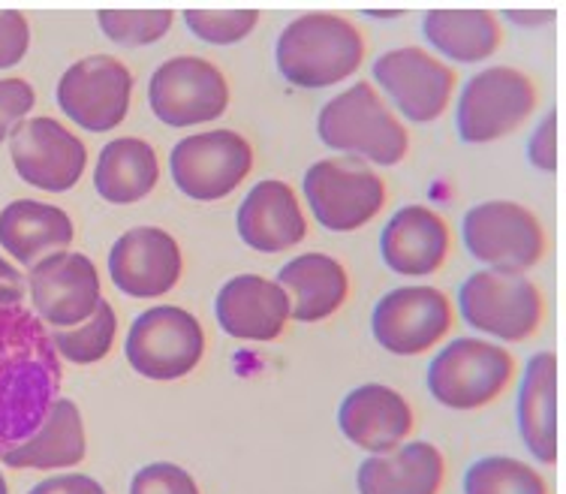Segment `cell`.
<instances>
[{"label": "cell", "instance_id": "6", "mask_svg": "<svg viewBox=\"0 0 566 494\" xmlns=\"http://www.w3.org/2000/svg\"><path fill=\"white\" fill-rule=\"evenodd\" d=\"M464 248L491 272L524 275L548 251L545 227L534 211L512 199L480 202L461 220Z\"/></svg>", "mask_w": 566, "mask_h": 494}, {"label": "cell", "instance_id": "38", "mask_svg": "<svg viewBox=\"0 0 566 494\" xmlns=\"http://www.w3.org/2000/svg\"><path fill=\"white\" fill-rule=\"evenodd\" d=\"M28 296V284H24V275L0 256V308H19Z\"/></svg>", "mask_w": 566, "mask_h": 494}, {"label": "cell", "instance_id": "2", "mask_svg": "<svg viewBox=\"0 0 566 494\" xmlns=\"http://www.w3.org/2000/svg\"><path fill=\"white\" fill-rule=\"evenodd\" d=\"M365 61V36L338 12H305L274 43L281 76L302 91H323L349 78Z\"/></svg>", "mask_w": 566, "mask_h": 494}, {"label": "cell", "instance_id": "3", "mask_svg": "<svg viewBox=\"0 0 566 494\" xmlns=\"http://www.w3.org/2000/svg\"><path fill=\"white\" fill-rule=\"evenodd\" d=\"M316 136L326 148L359 157L368 166L401 164L410 151L407 127L370 82H356L328 99L316 115Z\"/></svg>", "mask_w": 566, "mask_h": 494}, {"label": "cell", "instance_id": "39", "mask_svg": "<svg viewBox=\"0 0 566 494\" xmlns=\"http://www.w3.org/2000/svg\"><path fill=\"white\" fill-rule=\"evenodd\" d=\"M506 15H512V22H518V24H531V22H548L552 19V12H534V19H531V12H506Z\"/></svg>", "mask_w": 566, "mask_h": 494}, {"label": "cell", "instance_id": "36", "mask_svg": "<svg viewBox=\"0 0 566 494\" xmlns=\"http://www.w3.org/2000/svg\"><path fill=\"white\" fill-rule=\"evenodd\" d=\"M527 160L543 169V172H555L557 169V112L552 109L543 122L536 124L534 136L527 139Z\"/></svg>", "mask_w": 566, "mask_h": 494}, {"label": "cell", "instance_id": "1", "mask_svg": "<svg viewBox=\"0 0 566 494\" xmlns=\"http://www.w3.org/2000/svg\"><path fill=\"white\" fill-rule=\"evenodd\" d=\"M61 380L52 335L33 311L0 308V455L40 429Z\"/></svg>", "mask_w": 566, "mask_h": 494}, {"label": "cell", "instance_id": "20", "mask_svg": "<svg viewBox=\"0 0 566 494\" xmlns=\"http://www.w3.org/2000/svg\"><path fill=\"white\" fill-rule=\"evenodd\" d=\"M214 317L229 338L277 340L290 323V296L272 277L235 275L220 286Z\"/></svg>", "mask_w": 566, "mask_h": 494}, {"label": "cell", "instance_id": "14", "mask_svg": "<svg viewBox=\"0 0 566 494\" xmlns=\"http://www.w3.org/2000/svg\"><path fill=\"white\" fill-rule=\"evenodd\" d=\"M370 70L377 88L407 122L428 124L447 115L458 85L455 66L443 64L419 45H403L377 57Z\"/></svg>", "mask_w": 566, "mask_h": 494}, {"label": "cell", "instance_id": "24", "mask_svg": "<svg viewBox=\"0 0 566 494\" xmlns=\"http://www.w3.org/2000/svg\"><path fill=\"white\" fill-rule=\"evenodd\" d=\"M277 284L290 296V319L298 323H323L335 317L349 298L347 269L335 256L319 251L290 260L277 272Z\"/></svg>", "mask_w": 566, "mask_h": 494}, {"label": "cell", "instance_id": "19", "mask_svg": "<svg viewBox=\"0 0 566 494\" xmlns=\"http://www.w3.org/2000/svg\"><path fill=\"white\" fill-rule=\"evenodd\" d=\"M449 253H452L449 223L428 206H403L380 232V256L395 275H434L447 265Z\"/></svg>", "mask_w": 566, "mask_h": 494}, {"label": "cell", "instance_id": "29", "mask_svg": "<svg viewBox=\"0 0 566 494\" xmlns=\"http://www.w3.org/2000/svg\"><path fill=\"white\" fill-rule=\"evenodd\" d=\"M52 344H55L57 359H66L73 365H97L115 347V335H118V314L112 308L109 302L103 298L97 311L78 323L73 329H55L49 332Z\"/></svg>", "mask_w": 566, "mask_h": 494}, {"label": "cell", "instance_id": "12", "mask_svg": "<svg viewBox=\"0 0 566 494\" xmlns=\"http://www.w3.org/2000/svg\"><path fill=\"white\" fill-rule=\"evenodd\" d=\"M253 145L235 130L193 133L175 145L169 172L175 187L197 202L227 199L251 176Z\"/></svg>", "mask_w": 566, "mask_h": 494}, {"label": "cell", "instance_id": "26", "mask_svg": "<svg viewBox=\"0 0 566 494\" xmlns=\"http://www.w3.org/2000/svg\"><path fill=\"white\" fill-rule=\"evenodd\" d=\"M518 434L536 462H557V356L534 353L522 374L518 389Z\"/></svg>", "mask_w": 566, "mask_h": 494}, {"label": "cell", "instance_id": "40", "mask_svg": "<svg viewBox=\"0 0 566 494\" xmlns=\"http://www.w3.org/2000/svg\"><path fill=\"white\" fill-rule=\"evenodd\" d=\"M0 494H10V485H7V476L0 471Z\"/></svg>", "mask_w": 566, "mask_h": 494}, {"label": "cell", "instance_id": "11", "mask_svg": "<svg viewBox=\"0 0 566 494\" xmlns=\"http://www.w3.org/2000/svg\"><path fill=\"white\" fill-rule=\"evenodd\" d=\"M227 76L218 64L199 55L169 57L154 70L148 82V106L169 127H197L227 115Z\"/></svg>", "mask_w": 566, "mask_h": 494}, {"label": "cell", "instance_id": "27", "mask_svg": "<svg viewBox=\"0 0 566 494\" xmlns=\"http://www.w3.org/2000/svg\"><path fill=\"white\" fill-rule=\"evenodd\" d=\"M422 36L455 64H482L503 45L501 19L491 10H428Z\"/></svg>", "mask_w": 566, "mask_h": 494}, {"label": "cell", "instance_id": "25", "mask_svg": "<svg viewBox=\"0 0 566 494\" xmlns=\"http://www.w3.org/2000/svg\"><path fill=\"white\" fill-rule=\"evenodd\" d=\"M73 239V218L52 202L15 199L0 211V248L28 269L52 253L66 251Z\"/></svg>", "mask_w": 566, "mask_h": 494}, {"label": "cell", "instance_id": "4", "mask_svg": "<svg viewBox=\"0 0 566 494\" xmlns=\"http://www.w3.org/2000/svg\"><path fill=\"white\" fill-rule=\"evenodd\" d=\"M515 380V356L485 338H455L437 353L424 383L437 404L449 410H482Z\"/></svg>", "mask_w": 566, "mask_h": 494}, {"label": "cell", "instance_id": "7", "mask_svg": "<svg viewBox=\"0 0 566 494\" xmlns=\"http://www.w3.org/2000/svg\"><path fill=\"white\" fill-rule=\"evenodd\" d=\"M536 82L515 66H485L458 94V136L468 145L506 139L536 109Z\"/></svg>", "mask_w": 566, "mask_h": 494}, {"label": "cell", "instance_id": "31", "mask_svg": "<svg viewBox=\"0 0 566 494\" xmlns=\"http://www.w3.org/2000/svg\"><path fill=\"white\" fill-rule=\"evenodd\" d=\"M175 22L172 10H99V31L112 43L120 45H151L169 33Z\"/></svg>", "mask_w": 566, "mask_h": 494}, {"label": "cell", "instance_id": "17", "mask_svg": "<svg viewBox=\"0 0 566 494\" xmlns=\"http://www.w3.org/2000/svg\"><path fill=\"white\" fill-rule=\"evenodd\" d=\"M109 275L124 296L160 298L185 275V253L160 227H136L112 244Z\"/></svg>", "mask_w": 566, "mask_h": 494}, {"label": "cell", "instance_id": "10", "mask_svg": "<svg viewBox=\"0 0 566 494\" xmlns=\"http://www.w3.org/2000/svg\"><path fill=\"white\" fill-rule=\"evenodd\" d=\"M455 326V308L443 290L424 284L395 286L374 305L370 332L392 356H422Z\"/></svg>", "mask_w": 566, "mask_h": 494}, {"label": "cell", "instance_id": "21", "mask_svg": "<svg viewBox=\"0 0 566 494\" xmlns=\"http://www.w3.org/2000/svg\"><path fill=\"white\" fill-rule=\"evenodd\" d=\"M235 230L251 251L281 253L305 242L307 218L293 187L277 178H265L241 199Z\"/></svg>", "mask_w": 566, "mask_h": 494}, {"label": "cell", "instance_id": "34", "mask_svg": "<svg viewBox=\"0 0 566 494\" xmlns=\"http://www.w3.org/2000/svg\"><path fill=\"white\" fill-rule=\"evenodd\" d=\"M36 94L24 78H0V143L10 139V133L31 115Z\"/></svg>", "mask_w": 566, "mask_h": 494}, {"label": "cell", "instance_id": "13", "mask_svg": "<svg viewBox=\"0 0 566 494\" xmlns=\"http://www.w3.org/2000/svg\"><path fill=\"white\" fill-rule=\"evenodd\" d=\"M55 99L70 122L87 133L115 130L133 99L130 66L112 55H87L57 78Z\"/></svg>", "mask_w": 566, "mask_h": 494}, {"label": "cell", "instance_id": "9", "mask_svg": "<svg viewBox=\"0 0 566 494\" xmlns=\"http://www.w3.org/2000/svg\"><path fill=\"white\" fill-rule=\"evenodd\" d=\"M307 209L328 232H356L368 227L386 206V181L359 157H326L307 166Z\"/></svg>", "mask_w": 566, "mask_h": 494}, {"label": "cell", "instance_id": "15", "mask_svg": "<svg viewBox=\"0 0 566 494\" xmlns=\"http://www.w3.org/2000/svg\"><path fill=\"white\" fill-rule=\"evenodd\" d=\"M24 284L31 293L33 317L52 329H73L103 302L97 265L78 251H57L40 260L31 265Z\"/></svg>", "mask_w": 566, "mask_h": 494}, {"label": "cell", "instance_id": "16", "mask_svg": "<svg viewBox=\"0 0 566 494\" xmlns=\"http://www.w3.org/2000/svg\"><path fill=\"white\" fill-rule=\"evenodd\" d=\"M10 157L24 185L45 193H66L78 185L87 166V145L49 115L24 118L10 133Z\"/></svg>", "mask_w": 566, "mask_h": 494}, {"label": "cell", "instance_id": "32", "mask_svg": "<svg viewBox=\"0 0 566 494\" xmlns=\"http://www.w3.org/2000/svg\"><path fill=\"white\" fill-rule=\"evenodd\" d=\"M185 24L190 33L211 45H235L248 40L256 24L260 12L256 10H185Z\"/></svg>", "mask_w": 566, "mask_h": 494}, {"label": "cell", "instance_id": "33", "mask_svg": "<svg viewBox=\"0 0 566 494\" xmlns=\"http://www.w3.org/2000/svg\"><path fill=\"white\" fill-rule=\"evenodd\" d=\"M127 494H202L193 473L181 464L151 462L130 476Z\"/></svg>", "mask_w": 566, "mask_h": 494}, {"label": "cell", "instance_id": "5", "mask_svg": "<svg viewBox=\"0 0 566 494\" xmlns=\"http://www.w3.org/2000/svg\"><path fill=\"white\" fill-rule=\"evenodd\" d=\"M124 356L145 380L172 383L199 368L206 356V329L181 305H157L130 323Z\"/></svg>", "mask_w": 566, "mask_h": 494}, {"label": "cell", "instance_id": "8", "mask_svg": "<svg viewBox=\"0 0 566 494\" xmlns=\"http://www.w3.org/2000/svg\"><path fill=\"white\" fill-rule=\"evenodd\" d=\"M458 308L473 332L522 344L534 338L543 326L545 296L524 275L482 269L461 284Z\"/></svg>", "mask_w": 566, "mask_h": 494}, {"label": "cell", "instance_id": "18", "mask_svg": "<svg viewBox=\"0 0 566 494\" xmlns=\"http://www.w3.org/2000/svg\"><path fill=\"white\" fill-rule=\"evenodd\" d=\"M338 429L353 446L382 455L413 434V407L392 386L361 383L340 398Z\"/></svg>", "mask_w": 566, "mask_h": 494}, {"label": "cell", "instance_id": "30", "mask_svg": "<svg viewBox=\"0 0 566 494\" xmlns=\"http://www.w3.org/2000/svg\"><path fill=\"white\" fill-rule=\"evenodd\" d=\"M464 494H552L545 476L522 459L485 455L464 471Z\"/></svg>", "mask_w": 566, "mask_h": 494}, {"label": "cell", "instance_id": "37", "mask_svg": "<svg viewBox=\"0 0 566 494\" xmlns=\"http://www.w3.org/2000/svg\"><path fill=\"white\" fill-rule=\"evenodd\" d=\"M28 494H106V488L87 473L70 471L57 473V476H45Z\"/></svg>", "mask_w": 566, "mask_h": 494}, {"label": "cell", "instance_id": "35", "mask_svg": "<svg viewBox=\"0 0 566 494\" xmlns=\"http://www.w3.org/2000/svg\"><path fill=\"white\" fill-rule=\"evenodd\" d=\"M31 49V24L19 10H0V70L22 64Z\"/></svg>", "mask_w": 566, "mask_h": 494}, {"label": "cell", "instance_id": "22", "mask_svg": "<svg viewBox=\"0 0 566 494\" xmlns=\"http://www.w3.org/2000/svg\"><path fill=\"white\" fill-rule=\"evenodd\" d=\"M87 431L82 410L73 398H55L40 429L0 455V462L15 471H70L85 462Z\"/></svg>", "mask_w": 566, "mask_h": 494}, {"label": "cell", "instance_id": "28", "mask_svg": "<svg viewBox=\"0 0 566 494\" xmlns=\"http://www.w3.org/2000/svg\"><path fill=\"white\" fill-rule=\"evenodd\" d=\"M160 181V160L139 136H120L103 145L94 166V187L112 206H133Z\"/></svg>", "mask_w": 566, "mask_h": 494}, {"label": "cell", "instance_id": "23", "mask_svg": "<svg viewBox=\"0 0 566 494\" xmlns=\"http://www.w3.org/2000/svg\"><path fill=\"white\" fill-rule=\"evenodd\" d=\"M447 483V459L428 440H410L398 450L370 455L359 464V494H440Z\"/></svg>", "mask_w": 566, "mask_h": 494}]
</instances>
